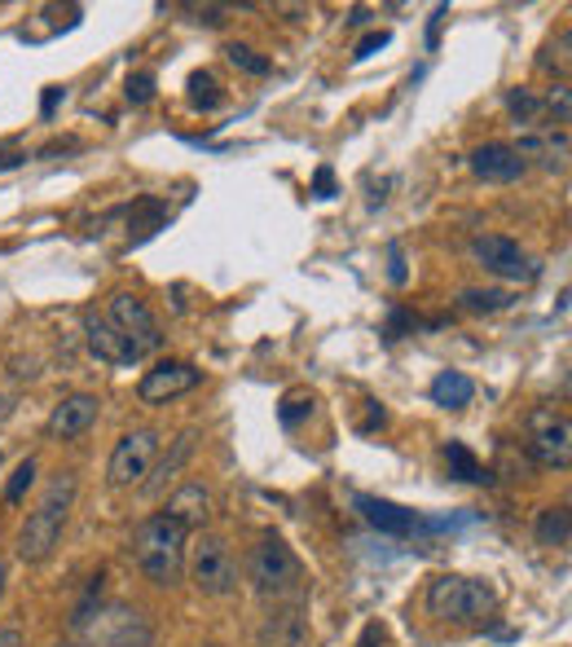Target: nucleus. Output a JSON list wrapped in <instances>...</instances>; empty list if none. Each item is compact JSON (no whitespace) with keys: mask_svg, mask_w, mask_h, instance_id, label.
<instances>
[{"mask_svg":"<svg viewBox=\"0 0 572 647\" xmlns=\"http://www.w3.org/2000/svg\"><path fill=\"white\" fill-rule=\"evenodd\" d=\"M507 110H511V115H516L520 124H538L547 106H542V102H538V97H533L529 88H516V93L507 97Z\"/></svg>","mask_w":572,"mask_h":647,"instance_id":"obj_28","label":"nucleus"},{"mask_svg":"<svg viewBox=\"0 0 572 647\" xmlns=\"http://www.w3.org/2000/svg\"><path fill=\"white\" fill-rule=\"evenodd\" d=\"M445 463H449V471H454L458 480H467V485H489V480H494V471H489V467H480V463H476V454H472L467 445H458V441H449V445H445Z\"/></svg>","mask_w":572,"mask_h":647,"instance_id":"obj_22","label":"nucleus"},{"mask_svg":"<svg viewBox=\"0 0 572 647\" xmlns=\"http://www.w3.org/2000/svg\"><path fill=\"white\" fill-rule=\"evenodd\" d=\"M84 343H88V352L97 357V361H106V365H133V361H141V352H137V343H128L106 314H84Z\"/></svg>","mask_w":572,"mask_h":647,"instance_id":"obj_14","label":"nucleus"},{"mask_svg":"<svg viewBox=\"0 0 572 647\" xmlns=\"http://www.w3.org/2000/svg\"><path fill=\"white\" fill-rule=\"evenodd\" d=\"M75 494H80V485H75L71 471H62V476L49 480L40 507L27 516V524H22V533H18V555H22L27 564H44V560L53 555V547L62 542V529H66V516H71Z\"/></svg>","mask_w":572,"mask_h":647,"instance_id":"obj_2","label":"nucleus"},{"mask_svg":"<svg viewBox=\"0 0 572 647\" xmlns=\"http://www.w3.org/2000/svg\"><path fill=\"white\" fill-rule=\"evenodd\" d=\"M208 647H216V644H208Z\"/></svg>","mask_w":572,"mask_h":647,"instance_id":"obj_42","label":"nucleus"},{"mask_svg":"<svg viewBox=\"0 0 572 647\" xmlns=\"http://www.w3.org/2000/svg\"><path fill=\"white\" fill-rule=\"evenodd\" d=\"M467 163H472V172H476L480 181H494V185H511V181H520V177L529 172V159H520V150L507 146V141H485V146H476V150L467 155Z\"/></svg>","mask_w":572,"mask_h":647,"instance_id":"obj_12","label":"nucleus"},{"mask_svg":"<svg viewBox=\"0 0 572 647\" xmlns=\"http://www.w3.org/2000/svg\"><path fill=\"white\" fill-rule=\"evenodd\" d=\"M9 414H13V396H4V392H0V423H4Z\"/></svg>","mask_w":572,"mask_h":647,"instance_id":"obj_38","label":"nucleus"},{"mask_svg":"<svg viewBox=\"0 0 572 647\" xmlns=\"http://www.w3.org/2000/svg\"><path fill=\"white\" fill-rule=\"evenodd\" d=\"M102 586H106V577H102V573H97V577H88V586H84L80 604L71 608V626H75V630H84V626L97 617V608H102Z\"/></svg>","mask_w":572,"mask_h":647,"instance_id":"obj_23","label":"nucleus"},{"mask_svg":"<svg viewBox=\"0 0 572 647\" xmlns=\"http://www.w3.org/2000/svg\"><path fill=\"white\" fill-rule=\"evenodd\" d=\"M163 516H172L186 533H190V529H203V524L212 520V494H208V485H203V480H186V485L168 498Z\"/></svg>","mask_w":572,"mask_h":647,"instance_id":"obj_16","label":"nucleus"},{"mask_svg":"<svg viewBox=\"0 0 572 647\" xmlns=\"http://www.w3.org/2000/svg\"><path fill=\"white\" fill-rule=\"evenodd\" d=\"M124 216H128V234H133V238H150V234L168 221V208H163L159 199H137Z\"/></svg>","mask_w":572,"mask_h":647,"instance_id":"obj_21","label":"nucleus"},{"mask_svg":"<svg viewBox=\"0 0 572 647\" xmlns=\"http://www.w3.org/2000/svg\"><path fill=\"white\" fill-rule=\"evenodd\" d=\"M392 283H405V269H401V247H392Z\"/></svg>","mask_w":572,"mask_h":647,"instance_id":"obj_36","label":"nucleus"},{"mask_svg":"<svg viewBox=\"0 0 572 647\" xmlns=\"http://www.w3.org/2000/svg\"><path fill=\"white\" fill-rule=\"evenodd\" d=\"M357 511H361L379 533H392V538H405V533H414V529L423 524L410 507H396V502L374 498V494H357Z\"/></svg>","mask_w":572,"mask_h":647,"instance_id":"obj_17","label":"nucleus"},{"mask_svg":"<svg viewBox=\"0 0 572 647\" xmlns=\"http://www.w3.org/2000/svg\"><path fill=\"white\" fill-rule=\"evenodd\" d=\"M494 608H498V591H494L489 582L458 577V573H441V577L427 586V613L441 617V622L476 626V622H489Z\"/></svg>","mask_w":572,"mask_h":647,"instance_id":"obj_3","label":"nucleus"},{"mask_svg":"<svg viewBox=\"0 0 572 647\" xmlns=\"http://www.w3.org/2000/svg\"><path fill=\"white\" fill-rule=\"evenodd\" d=\"M507 305H511L507 291H463L458 296V309H467V314H498Z\"/></svg>","mask_w":572,"mask_h":647,"instance_id":"obj_25","label":"nucleus"},{"mask_svg":"<svg viewBox=\"0 0 572 647\" xmlns=\"http://www.w3.org/2000/svg\"><path fill=\"white\" fill-rule=\"evenodd\" d=\"M190 454H194V432H181V436L172 441V449H168V454H163V458H159V463L146 471V480H141V494H146V498L163 494V485H168V480H172V476H177V471L190 463Z\"/></svg>","mask_w":572,"mask_h":647,"instance_id":"obj_18","label":"nucleus"},{"mask_svg":"<svg viewBox=\"0 0 572 647\" xmlns=\"http://www.w3.org/2000/svg\"><path fill=\"white\" fill-rule=\"evenodd\" d=\"M472 256L494 274V278H507V283H533L538 278V265L533 256L516 243V238H502V234H480L472 243Z\"/></svg>","mask_w":572,"mask_h":647,"instance_id":"obj_8","label":"nucleus"},{"mask_svg":"<svg viewBox=\"0 0 572 647\" xmlns=\"http://www.w3.org/2000/svg\"><path fill=\"white\" fill-rule=\"evenodd\" d=\"M190 102H194L199 110H216V106L225 102V93H221V84H216L208 71H194V75H190Z\"/></svg>","mask_w":572,"mask_h":647,"instance_id":"obj_24","label":"nucleus"},{"mask_svg":"<svg viewBox=\"0 0 572 647\" xmlns=\"http://www.w3.org/2000/svg\"><path fill=\"white\" fill-rule=\"evenodd\" d=\"M57 97H62V88H49V93H44V115H53V106H57Z\"/></svg>","mask_w":572,"mask_h":647,"instance_id":"obj_37","label":"nucleus"},{"mask_svg":"<svg viewBox=\"0 0 572 647\" xmlns=\"http://www.w3.org/2000/svg\"><path fill=\"white\" fill-rule=\"evenodd\" d=\"M84 635L97 647H155V626L146 613L128 608V604H106L97 608V617L84 626Z\"/></svg>","mask_w":572,"mask_h":647,"instance_id":"obj_5","label":"nucleus"},{"mask_svg":"<svg viewBox=\"0 0 572 647\" xmlns=\"http://www.w3.org/2000/svg\"><path fill=\"white\" fill-rule=\"evenodd\" d=\"M0 647H22V630L18 626H4L0 630Z\"/></svg>","mask_w":572,"mask_h":647,"instance_id":"obj_34","label":"nucleus"},{"mask_svg":"<svg viewBox=\"0 0 572 647\" xmlns=\"http://www.w3.org/2000/svg\"><path fill=\"white\" fill-rule=\"evenodd\" d=\"M31 485H35V458H22V463L13 467V476H9V485H4V502L18 507V502L27 498Z\"/></svg>","mask_w":572,"mask_h":647,"instance_id":"obj_26","label":"nucleus"},{"mask_svg":"<svg viewBox=\"0 0 572 647\" xmlns=\"http://www.w3.org/2000/svg\"><path fill=\"white\" fill-rule=\"evenodd\" d=\"M313 414V396L308 392H290L283 401V410H278V418H283V427H295L299 418H308Z\"/></svg>","mask_w":572,"mask_h":647,"instance_id":"obj_29","label":"nucleus"},{"mask_svg":"<svg viewBox=\"0 0 572 647\" xmlns=\"http://www.w3.org/2000/svg\"><path fill=\"white\" fill-rule=\"evenodd\" d=\"M538 547H551V551H560V547H569V538H572V516H569V507L560 502V507H547L542 516H538Z\"/></svg>","mask_w":572,"mask_h":647,"instance_id":"obj_20","label":"nucleus"},{"mask_svg":"<svg viewBox=\"0 0 572 647\" xmlns=\"http://www.w3.org/2000/svg\"><path fill=\"white\" fill-rule=\"evenodd\" d=\"M225 57H230L239 71H247V75H269V57H261L252 44H230Z\"/></svg>","mask_w":572,"mask_h":647,"instance_id":"obj_27","label":"nucleus"},{"mask_svg":"<svg viewBox=\"0 0 572 647\" xmlns=\"http://www.w3.org/2000/svg\"><path fill=\"white\" fill-rule=\"evenodd\" d=\"M106 318H110V326H115L128 343H137L141 357L155 352V348H163V330H159L155 314H150V305H146L141 296H133V291H115L110 305H106Z\"/></svg>","mask_w":572,"mask_h":647,"instance_id":"obj_7","label":"nucleus"},{"mask_svg":"<svg viewBox=\"0 0 572 647\" xmlns=\"http://www.w3.org/2000/svg\"><path fill=\"white\" fill-rule=\"evenodd\" d=\"M22 159H27L22 150H0V168H18Z\"/></svg>","mask_w":572,"mask_h":647,"instance_id":"obj_35","label":"nucleus"},{"mask_svg":"<svg viewBox=\"0 0 572 647\" xmlns=\"http://www.w3.org/2000/svg\"><path fill=\"white\" fill-rule=\"evenodd\" d=\"M0 591H4V564H0Z\"/></svg>","mask_w":572,"mask_h":647,"instance_id":"obj_39","label":"nucleus"},{"mask_svg":"<svg viewBox=\"0 0 572 647\" xmlns=\"http://www.w3.org/2000/svg\"><path fill=\"white\" fill-rule=\"evenodd\" d=\"M256 647H308V613L304 604H274L256 630Z\"/></svg>","mask_w":572,"mask_h":647,"instance_id":"obj_13","label":"nucleus"},{"mask_svg":"<svg viewBox=\"0 0 572 647\" xmlns=\"http://www.w3.org/2000/svg\"><path fill=\"white\" fill-rule=\"evenodd\" d=\"M383 639H388V630H383L379 622H370V626L361 630V639H357V647H383Z\"/></svg>","mask_w":572,"mask_h":647,"instance_id":"obj_32","label":"nucleus"},{"mask_svg":"<svg viewBox=\"0 0 572 647\" xmlns=\"http://www.w3.org/2000/svg\"><path fill=\"white\" fill-rule=\"evenodd\" d=\"M529 454H533V463L564 471V467L572 463V423H569V414H555L551 405L533 410V414H529Z\"/></svg>","mask_w":572,"mask_h":647,"instance_id":"obj_6","label":"nucleus"},{"mask_svg":"<svg viewBox=\"0 0 572 647\" xmlns=\"http://www.w3.org/2000/svg\"><path fill=\"white\" fill-rule=\"evenodd\" d=\"M0 458H4V449H0Z\"/></svg>","mask_w":572,"mask_h":647,"instance_id":"obj_40","label":"nucleus"},{"mask_svg":"<svg viewBox=\"0 0 572 647\" xmlns=\"http://www.w3.org/2000/svg\"><path fill=\"white\" fill-rule=\"evenodd\" d=\"M155 454H159V432H150V427L128 432L110 454V467H106L110 485H141L146 471L155 467Z\"/></svg>","mask_w":572,"mask_h":647,"instance_id":"obj_10","label":"nucleus"},{"mask_svg":"<svg viewBox=\"0 0 572 647\" xmlns=\"http://www.w3.org/2000/svg\"><path fill=\"white\" fill-rule=\"evenodd\" d=\"M383 44H388V31H370V35H366V40L357 44V53H352V57L361 62V57H370V53H379Z\"/></svg>","mask_w":572,"mask_h":647,"instance_id":"obj_31","label":"nucleus"},{"mask_svg":"<svg viewBox=\"0 0 572 647\" xmlns=\"http://www.w3.org/2000/svg\"><path fill=\"white\" fill-rule=\"evenodd\" d=\"M150 97H155V75H150V71H137V75H128V102L146 106Z\"/></svg>","mask_w":572,"mask_h":647,"instance_id":"obj_30","label":"nucleus"},{"mask_svg":"<svg viewBox=\"0 0 572 647\" xmlns=\"http://www.w3.org/2000/svg\"><path fill=\"white\" fill-rule=\"evenodd\" d=\"M57 647H66V644H57Z\"/></svg>","mask_w":572,"mask_h":647,"instance_id":"obj_41","label":"nucleus"},{"mask_svg":"<svg viewBox=\"0 0 572 647\" xmlns=\"http://www.w3.org/2000/svg\"><path fill=\"white\" fill-rule=\"evenodd\" d=\"M432 401L441 405V410H463V405H472V396H476V383L463 374V370H441L436 379H432Z\"/></svg>","mask_w":572,"mask_h":647,"instance_id":"obj_19","label":"nucleus"},{"mask_svg":"<svg viewBox=\"0 0 572 647\" xmlns=\"http://www.w3.org/2000/svg\"><path fill=\"white\" fill-rule=\"evenodd\" d=\"M190 577L203 595H230L239 586V569H234V555L221 538H203L194 547V560H190Z\"/></svg>","mask_w":572,"mask_h":647,"instance_id":"obj_9","label":"nucleus"},{"mask_svg":"<svg viewBox=\"0 0 572 647\" xmlns=\"http://www.w3.org/2000/svg\"><path fill=\"white\" fill-rule=\"evenodd\" d=\"M93 423H97V396L75 392V396H66V401L53 405V414H49V436L75 441V436H84Z\"/></svg>","mask_w":572,"mask_h":647,"instance_id":"obj_15","label":"nucleus"},{"mask_svg":"<svg viewBox=\"0 0 572 647\" xmlns=\"http://www.w3.org/2000/svg\"><path fill=\"white\" fill-rule=\"evenodd\" d=\"M313 185H317V194H321V199H330V190H335V177H330V168H321Z\"/></svg>","mask_w":572,"mask_h":647,"instance_id":"obj_33","label":"nucleus"},{"mask_svg":"<svg viewBox=\"0 0 572 647\" xmlns=\"http://www.w3.org/2000/svg\"><path fill=\"white\" fill-rule=\"evenodd\" d=\"M247 582H252L265 600L283 604L290 595H299V586H304V564L295 560V551L286 547L283 538L265 533V538L252 547V555H247Z\"/></svg>","mask_w":572,"mask_h":647,"instance_id":"obj_4","label":"nucleus"},{"mask_svg":"<svg viewBox=\"0 0 572 647\" xmlns=\"http://www.w3.org/2000/svg\"><path fill=\"white\" fill-rule=\"evenodd\" d=\"M186 529L172 520V516H150L137 524L133 533V560L137 569L155 582V586H177L181 573H186Z\"/></svg>","mask_w":572,"mask_h":647,"instance_id":"obj_1","label":"nucleus"},{"mask_svg":"<svg viewBox=\"0 0 572 647\" xmlns=\"http://www.w3.org/2000/svg\"><path fill=\"white\" fill-rule=\"evenodd\" d=\"M199 383H203V370L199 365H190V361H159L155 370H146L137 396L146 405H168L172 396H181V392H190Z\"/></svg>","mask_w":572,"mask_h":647,"instance_id":"obj_11","label":"nucleus"}]
</instances>
